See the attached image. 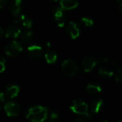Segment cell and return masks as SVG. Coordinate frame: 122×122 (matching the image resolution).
Listing matches in <instances>:
<instances>
[{"instance_id": "1", "label": "cell", "mask_w": 122, "mask_h": 122, "mask_svg": "<svg viewBox=\"0 0 122 122\" xmlns=\"http://www.w3.org/2000/svg\"><path fill=\"white\" fill-rule=\"evenodd\" d=\"M48 110L41 106H35L27 110L26 117L31 122H43L46 119Z\"/></svg>"}, {"instance_id": "2", "label": "cell", "mask_w": 122, "mask_h": 122, "mask_svg": "<svg viewBox=\"0 0 122 122\" xmlns=\"http://www.w3.org/2000/svg\"><path fill=\"white\" fill-rule=\"evenodd\" d=\"M61 68L64 75L67 77H72L78 72V66L76 63L71 59L65 60L61 63Z\"/></svg>"}, {"instance_id": "3", "label": "cell", "mask_w": 122, "mask_h": 122, "mask_svg": "<svg viewBox=\"0 0 122 122\" xmlns=\"http://www.w3.org/2000/svg\"><path fill=\"white\" fill-rule=\"evenodd\" d=\"M70 109L75 114L80 115H86L88 117L91 115L88 113V105L81 100H74L70 106Z\"/></svg>"}, {"instance_id": "4", "label": "cell", "mask_w": 122, "mask_h": 122, "mask_svg": "<svg viewBox=\"0 0 122 122\" xmlns=\"http://www.w3.org/2000/svg\"><path fill=\"white\" fill-rule=\"evenodd\" d=\"M22 50L21 44L15 40L9 42L5 46V52L10 57H16L21 52Z\"/></svg>"}, {"instance_id": "5", "label": "cell", "mask_w": 122, "mask_h": 122, "mask_svg": "<svg viewBox=\"0 0 122 122\" xmlns=\"http://www.w3.org/2000/svg\"><path fill=\"white\" fill-rule=\"evenodd\" d=\"M4 110L8 116H16L20 112V106L17 102L8 101L4 106Z\"/></svg>"}, {"instance_id": "6", "label": "cell", "mask_w": 122, "mask_h": 122, "mask_svg": "<svg viewBox=\"0 0 122 122\" xmlns=\"http://www.w3.org/2000/svg\"><path fill=\"white\" fill-rule=\"evenodd\" d=\"M52 13L54 14V19L59 27H64L66 20V17L64 13V9L61 6H56L53 9Z\"/></svg>"}, {"instance_id": "7", "label": "cell", "mask_w": 122, "mask_h": 122, "mask_svg": "<svg viewBox=\"0 0 122 122\" xmlns=\"http://www.w3.org/2000/svg\"><path fill=\"white\" fill-rule=\"evenodd\" d=\"M66 32L67 35L73 40L76 39L80 35V29L78 24L73 21L70 22L67 24L66 28Z\"/></svg>"}, {"instance_id": "8", "label": "cell", "mask_w": 122, "mask_h": 122, "mask_svg": "<svg viewBox=\"0 0 122 122\" xmlns=\"http://www.w3.org/2000/svg\"><path fill=\"white\" fill-rule=\"evenodd\" d=\"M21 34V29L14 24H9L5 30V36L7 38H16Z\"/></svg>"}, {"instance_id": "9", "label": "cell", "mask_w": 122, "mask_h": 122, "mask_svg": "<svg viewBox=\"0 0 122 122\" xmlns=\"http://www.w3.org/2000/svg\"><path fill=\"white\" fill-rule=\"evenodd\" d=\"M43 50L41 47L37 45H30L27 47V54L28 55L34 59H38L42 55Z\"/></svg>"}, {"instance_id": "10", "label": "cell", "mask_w": 122, "mask_h": 122, "mask_svg": "<svg viewBox=\"0 0 122 122\" xmlns=\"http://www.w3.org/2000/svg\"><path fill=\"white\" fill-rule=\"evenodd\" d=\"M82 68L85 73H89L93 70V68L95 67L97 62L96 60L92 57V56H87L86 57L83 61H82Z\"/></svg>"}, {"instance_id": "11", "label": "cell", "mask_w": 122, "mask_h": 122, "mask_svg": "<svg viewBox=\"0 0 122 122\" xmlns=\"http://www.w3.org/2000/svg\"><path fill=\"white\" fill-rule=\"evenodd\" d=\"M22 8V0H11L9 4L10 12L15 16L19 15Z\"/></svg>"}, {"instance_id": "12", "label": "cell", "mask_w": 122, "mask_h": 122, "mask_svg": "<svg viewBox=\"0 0 122 122\" xmlns=\"http://www.w3.org/2000/svg\"><path fill=\"white\" fill-rule=\"evenodd\" d=\"M16 23H19L25 28L29 29L32 26V20L31 18L25 14H19L17 18L15 19Z\"/></svg>"}, {"instance_id": "13", "label": "cell", "mask_w": 122, "mask_h": 122, "mask_svg": "<svg viewBox=\"0 0 122 122\" xmlns=\"http://www.w3.org/2000/svg\"><path fill=\"white\" fill-rule=\"evenodd\" d=\"M78 0H60V6L64 10L74 9L78 6Z\"/></svg>"}, {"instance_id": "14", "label": "cell", "mask_w": 122, "mask_h": 122, "mask_svg": "<svg viewBox=\"0 0 122 122\" xmlns=\"http://www.w3.org/2000/svg\"><path fill=\"white\" fill-rule=\"evenodd\" d=\"M19 91H20L19 87L14 84L9 86L6 89V93L7 96L11 99L15 98L16 96H17Z\"/></svg>"}, {"instance_id": "15", "label": "cell", "mask_w": 122, "mask_h": 122, "mask_svg": "<svg viewBox=\"0 0 122 122\" xmlns=\"http://www.w3.org/2000/svg\"><path fill=\"white\" fill-rule=\"evenodd\" d=\"M103 103H104L103 100H102L100 99H94V101H92L91 103L92 111L94 113H98L101 110V109L103 106Z\"/></svg>"}, {"instance_id": "16", "label": "cell", "mask_w": 122, "mask_h": 122, "mask_svg": "<svg viewBox=\"0 0 122 122\" xmlns=\"http://www.w3.org/2000/svg\"><path fill=\"white\" fill-rule=\"evenodd\" d=\"M99 74L103 77L106 78H111L112 76H114V71L113 68H109V67H102L99 68Z\"/></svg>"}, {"instance_id": "17", "label": "cell", "mask_w": 122, "mask_h": 122, "mask_svg": "<svg viewBox=\"0 0 122 122\" xmlns=\"http://www.w3.org/2000/svg\"><path fill=\"white\" fill-rule=\"evenodd\" d=\"M86 91L91 95H95L102 91V88L97 84L90 83L86 86Z\"/></svg>"}, {"instance_id": "18", "label": "cell", "mask_w": 122, "mask_h": 122, "mask_svg": "<svg viewBox=\"0 0 122 122\" xmlns=\"http://www.w3.org/2000/svg\"><path fill=\"white\" fill-rule=\"evenodd\" d=\"M45 60L49 64H52L54 63L56 61L57 59V55L56 54L53 52V51H48L45 53L44 55Z\"/></svg>"}, {"instance_id": "19", "label": "cell", "mask_w": 122, "mask_h": 122, "mask_svg": "<svg viewBox=\"0 0 122 122\" xmlns=\"http://www.w3.org/2000/svg\"><path fill=\"white\" fill-rule=\"evenodd\" d=\"M33 37V32L30 30H26L20 34V40L23 42H28L31 41Z\"/></svg>"}, {"instance_id": "20", "label": "cell", "mask_w": 122, "mask_h": 122, "mask_svg": "<svg viewBox=\"0 0 122 122\" xmlns=\"http://www.w3.org/2000/svg\"><path fill=\"white\" fill-rule=\"evenodd\" d=\"M81 22L86 27H92L94 24V20L89 17H82L81 18Z\"/></svg>"}, {"instance_id": "21", "label": "cell", "mask_w": 122, "mask_h": 122, "mask_svg": "<svg viewBox=\"0 0 122 122\" xmlns=\"http://www.w3.org/2000/svg\"><path fill=\"white\" fill-rule=\"evenodd\" d=\"M95 60H96L97 63H99V64H104V63H107V61H108V58L104 55H99Z\"/></svg>"}, {"instance_id": "22", "label": "cell", "mask_w": 122, "mask_h": 122, "mask_svg": "<svg viewBox=\"0 0 122 122\" xmlns=\"http://www.w3.org/2000/svg\"><path fill=\"white\" fill-rule=\"evenodd\" d=\"M115 80L118 82H122V69L118 68L115 73Z\"/></svg>"}, {"instance_id": "23", "label": "cell", "mask_w": 122, "mask_h": 122, "mask_svg": "<svg viewBox=\"0 0 122 122\" xmlns=\"http://www.w3.org/2000/svg\"><path fill=\"white\" fill-rule=\"evenodd\" d=\"M5 63H6L5 59L3 57L0 56V73L4 71L5 68H6Z\"/></svg>"}, {"instance_id": "24", "label": "cell", "mask_w": 122, "mask_h": 122, "mask_svg": "<svg viewBox=\"0 0 122 122\" xmlns=\"http://www.w3.org/2000/svg\"><path fill=\"white\" fill-rule=\"evenodd\" d=\"M4 93L1 91H0V110L2 108V104H4Z\"/></svg>"}, {"instance_id": "25", "label": "cell", "mask_w": 122, "mask_h": 122, "mask_svg": "<svg viewBox=\"0 0 122 122\" xmlns=\"http://www.w3.org/2000/svg\"><path fill=\"white\" fill-rule=\"evenodd\" d=\"M58 117H59V114H57V112H56L54 111H53L51 112V114H50V118L52 120H54L55 121Z\"/></svg>"}, {"instance_id": "26", "label": "cell", "mask_w": 122, "mask_h": 122, "mask_svg": "<svg viewBox=\"0 0 122 122\" xmlns=\"http://www.w3.org/2000/svg\"><path fill=\"white\" fill-rule=\"evenodd\" d=\"M8 0H0V7H4L7 3Z\"/></svg>"}, {"instance_id": "27", "label": "cell", "mask_w": 122, "mask_h": 122, "mask_svg": "<svg viewBox=\"0 0 122 122\" xmlns=\"http://www.w3.org/2000/svg\"><path fill=\"white\" fill-rule=\"evenodd\" d=\"M75 122H86V120L84 119V118H78Z\"/></svg>"}, {"instance_id": "28", "label": "cell", "mask_w": 122, "mask_h": 122, "mask_svg": "<svg viewBox=\"0 0 122 122\" xmlns=\"http://www.w3.org/2000/svg\"><path fill=\"white\" fill-rule=\"evenodd\" d=\"M2 35H3V29H2V28L0 27V40H1V37H2Z\"/></svg>"}, {"instance_id": "29", "label": "cell", "mask_w": 122, "mask_h": 122, "mask_svg": "<svg viewBox=\"0 0 122 122\" xmlns=\"http://www.w3.org/2000/svg\"><path fill=\"white\" fill-rule=\"evenodd\" d=\"M119 11L121 12V13L122 14V1L119 4Z\"/></svg>"}, {"instance_id": "30", "label": "cell", "mask_w": 122, "mask_h": 122, "mask_svg": "<svg viewBox=\"0 0 122 122\" xmlns=\"http://www.w3.org/2000/svg\"><path fill=\"white\" fill-rule=\"evenodd\" d=\"M46 45H47V47H51V45H50V43H49V42H46Z\"/></svg>"}, {"instance_id": "31", "label": "cell", "mask_w": 122, "mask_h": 122, "mask_svg": "<svg viewBox=\"0 0 122 122\" xmlns=\"http://www.w3.org/2000/svg\"><path fill=\"white\" fill-rule=\"evenodd\" d=\"M56 122V121H54V120H51V121H49V122Z\"/></svg>"}, {"instance_id": "32", "label": "cell", "mask_w": 122, "mask_h": 122, "mask_svg": "<svg viewBox=\"0 0 122 122\" xmlns=\"http://www.w3.org/2000/svg\"><path fill=\"white\" fill-rule=\"evenodd\" d=\"M118 122H122V120H119Z\"/></svg>"}, {"instance_id": "33", "label": "cell", "mask_w": 122, "mask_h": 122, "mask_svg": "<svg viewBox=\"0 0 122 122\" xmlns=\"http://www.w3.org/2000/svg\"><path fill=\"white\" fill-rule=\"evenodd\" d=\"M116 1H122V0H116Z\"/></svg>"}, {"instance_id": "34", "label": "cell", "mask_w": 122, "mask_h": 122, "mask_svg": "<svg viewBox=\"0 0 122 122\" xmlns=\"http://www.w3.org/2000/svg\"><path fill=\"white\" fill-rule=\"evenodd\" d=\"M107 122V121H104V122Z\"/></svg>"}, {"instance_id": "35", "label": "cell", "mask_w": 122, "mask_h": 122, "mask_svg": "<svg viewBox=\"0 0 122 122\" xmlns=\"http://www.w3.org/2000/svg\"><path fill=\"white\" fill-rule=\"evenodd\" d=\"M54 1H56V0H54Z\"/></svg>"}]
</instances>
